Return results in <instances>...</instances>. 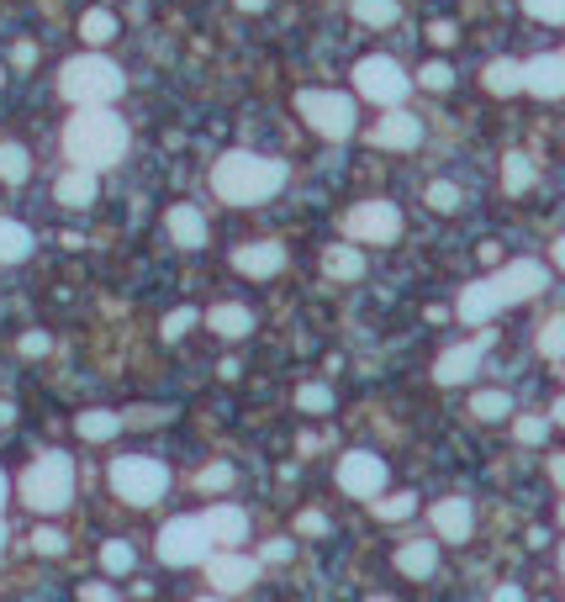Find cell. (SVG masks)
Wrapping results in <instances>:
<instances>
[{
  "label": "cell",
  "mask_w": 565,
  "mask_h": 602,
  "mask_svg": "<svg viewBox=\"0 0 565 602\" xmlns=\"http://www.w3.org/2000/svg\"><path fill=\"white\" fill-rule=\"evenodd\" d=\"M544 285H550V276H544V265H539V259H513V265H502L497 276L465 285L454 312H460V322L481 328V322H491L502 307H518V302H528V296H539Z\"/></svg>",
  "instance_id": "1"
},
{
  "label": "cell",
  "mask_w": 565,
  "mask_h": 602,
  "mask_svg": "<svg viewBox=\"0 0 565 602\" xmlns=\"http://www.w3.org/2000/svg\"><path fill=\"white\" fill-rule=\"evenodd\" d=\"M127 154V121L106 106H75L64 127V159L80 169H112Z\"/></svg>",
  "instance_id": "2"
},
{
  "label": "cell",
  "mask_w": 565,
  "mask_h": 602,
  "mask_svg": "<svg viewBox=\"0 0 565 602\" xmlns=\"http://www.w3.org/2000/svg\"><path fill=\"white\" fill-rule=\"evenodd\" d=\"M281 185H285V164L265 159V154L233 149V154H222V159L211 164V191L228 206H259V201L275 196Z\"/></svg>",
  "instance_id": "3"
},
{
  "label": "cell",
  "mask_w": 565,
  "mask_h": 602,
  "mask_svg": "<svg viewBox=\"0 0 565 602\" xmlns=\"http://www.w3.org/2000/svg\"><path fill=\"white\" fill-rule=\"evenodd\" d=\"M69 497H75V460H69V454L48 449V454H38V460L22 471V502H27L33 513H64Z\"/></svg>",
  "instance_id": "4"
},
{
  "label": "cell",
  "mask_w": 565,
  "mask_h": 602,
  "mask_svg": "<svg viewBox=\"0 0 565 602\" xmlns=\"http://www.w3.org/2000/svg\"><path fill=\"white\" fill-rule=\"evenodd\" d=\"M59 95L69 106H106L121 95V69L101 53H85V59H69L59 69Z\"/></svg>",
  "instance_id": "5"
},
{
  "label": "cell",
  "mask_w": 565,
  "mask_h": 602,
  "mask_svg": "<svg viewBox=\"0 0 565 602\" xmlns=\"http://www.w3.org/2000/svg\"><path fill=\"white\" fill-rule=\"evenodd\" d=\"M106 482H112V491H117L121 502L149 508V502H159L164 491H169V471H164L159 460H149V454H121V460H112Z\"/></svg>",
  "instance_id": "6"
},
{
  "label": "cell",
  "mask_w": 565,
  "mask_h": 602,
  "mask_svg": "<svg viewBox=\"0 0 565 602\" xmlns=\"http://www.w3.org/2000/svg\"><path fill=\"white\" fill-rule=\"evenodd\" d=\"M296 112H301L307 127H312L318 138H328V143H344V138H355V127H360L355 101L338 95V90H301V95H296Z\"/></svg>",
  "instance_id": "7"
},
{
  "label": "cell",
  "mask_w": 565,
  "mask_h": 602,
  "mask_svg": "<svg viewBox=\"0 0 565 602\" xmlns=\"http://www.w3.org/2000/svg\"><path fill=\"white\" fill-rule=\"evenodd\" d=\"M355 85H360L364 101H375V106H402L407 90H412V75H407L397 59H386V53H370L355 64Z\"/></svg>",
  "instance_id": "8"
},
{
  "label": "cell",
  "mask_w": 565,
  "mask_h": 602,
  "mask_svg": "<svg viewBox=\"0 0 565 602\" xmlns=\"http://www.w3.org/2000/svg\"><path fill=\"white\" fill-rule=\"evenodd\" d=\"M159 561L164 565H202L211 555V534H206L202 518H175L159 528Z\"/></svg>",
  "instance_id": "9"
},
{
  "label": "cell",
  "mask_w": 565,
  "mask_h": 602,
  "mask_svg": "<svg viewBox=\"0 0 565 602\" xmlns=\"http://www.w3.org/2000/svg\"><path fill=\"white\" fill-rule=\"evenodd\" d=\"M344 228H349L355 243H397L402 239V212L391 201H360Z\"/></svg>",
  "instance_id": "10"
},
{
  "label": "cell",
  "mask_w": 565,
  "mask_h": 602,
  "mask_svg": "<svg viewBox=\"0 0 565 602\" xmlns=\"http://www.w3.org/2000/svg\"><path fill=\"white\" fill-rule=\"evenodd\" d=\"M338 486H344L349 497H360V502L381 497V491H386V460L370 454V449H349V454L338 460Z\"/></svg>",
  "instance_id": "11"
},
{
  "label": "cell",
  "mask_w": 565,
  "mask_h": 602,
  "mask_svg": "<svg viewBox=\"0 0 565 602\" xmlns=\"http://www.w3.org/2000/svg\"><path fill=\"white\" fill-rule=\"evenodd\" d=\"M206 581H211V592H222V598H233V592H248L254 581H259V561H248V555H206Z\"/></svg>",
  "instance_id": "12"
},
{
  "label": "cell",
  "mask_w": 565,
  "mask_h": 602,
  "mask_svg": "<svg viewBox=\"0 0 565 602\" xmlns=\"http://www.w3.org/2000/svg\"><path fill=\"white\" fill-rule=\"evenodd\" d=\"M524 90L539 95V101H565V53L524 59Z\"/></svg>",
  "instance_id": "13"
},
{
  "label": "cell",
  "mask_w": 565,
  "mask_h": 602,
  "mask_svg": "<svg viewBox=\"0 0 565 602\" xmlns=\"http://www.w3.org/2000/svg\"><path fill=\"white\" fill-rule=\"evenodd\" d=\"M434 534L445 539V545H465L471 534H476V508L465 502V497H445V502H434Z\"/></svg>",
  "instance_id": "14"
},
{
  "label": "cell",
  "mask_w": 565,
  "mask_h": 602,
  "mask_svg": "<svg viewBox=\"0 0 565 602\" xmlns=\"http://www.w3.org/2000/svg\"><path fill=\"white\" fill-rule=\"evenodd\" d=\"M481 355H486V333H481V338H471V344H454V349L439 355L434 381H439V386H460V381H471V375L481 370Z\"/></svg>",
  "instance_id": "15"
},
{
  "label": "cell",
  "mask_w": 565,
  "mask_h": 602,
  "mask_svg": "<svg viewBox=\"0 0 565 602\" xmlns=\"http://www.w3.org/2000/svg\"><path fill=\"white\" fill-rule=\"evenodd\" d=\"M281 265H285L281 243H243V248H233V270L248 276V281H265V276H275Z\"/></svg>",
  "instance_id": "16"
},
{
  "label": "cell",
  "mask_w": 565,
  "mask_h": 602,
  "mask_svg": "<svg viewBox=\"0 0 565 602\" xmlns=\"http://www.w3.org/2000/svg\"><path fill=\"white\" fill-rule=\"evenodd\" d=\"M370 143H375V149H418V143H423V121L412 117V112H391V117L375 121Z\"/></svg>",
  "instance_id": "17"
},
{
  "label": "cell",
  "mask_w": 565,
  "mask_h": 602,
  "mask_svg": "<svg viewBox=\"0 0 565 602\" xmlns=\"http://www.w3.org/2000/svg\"><path fill=\"white\" fill-rule=\"evenodd\" d=\"M169 239L180 243V248H202L206 243V217L191 206V201H180V206H169Z\"/></svg>",
  "instance_id": "18"
},
{
  "label": "cell",
  "mask_w": 565,
  "mask_h": 602,
  "mask_svg": "<svg viewBox=\"0 0 565 602\" xmlns=\"http://www.w3.org/2000/svg\"><path fill=\"white\" fill-rule=\"evenodd\" d=\"M397 571L412 576V581H428V576L439 571V545H434V539H412V545H402V550H397Z\"/></svg>",
  "instance_id": "19"
},
{
  "label": "cell",
  "mask_w": 565,
  "mask_h": 602,
  "mask_svg": "<svg viewBox=\"0 0 565 602\" xmlns=\"http://www.w3.org/2000/svg\"><path fill=\"white\" fill-rule=\"evenodd\" d=\"M206 534H211V545H228V550H233V545H239V539H248V518H243L239 508H228V502H222V508H206Z\"/></svg>",
  "instance_id": "20"
},
{
  "label": "cell",
  "mask_w": 565,
  "mask_h": 602,
  "mask_svg": "<svg viewBox=\"0 0 565 602\" xmlns=\"http://www.w3.org/2000/svg\"><path fill=\"white\" fill-rule=\"evenodd\" d=\"M53 196H59V206H69V212H80V206H90L95 201V169H69L59 185H53Z\"/></svg>",
  "instance_id": "21"
},
{
  "label": "cell",
  "mask_w": 565,
  "mask_h": 602,
  "mask_svg": "<svg viewBox=\"0 0 565 602\" xmlns=\"http://www.w3.org/2000/svg\"><path fill=\"white\" fill-rule=\"evenodd\" d=\"M481 80L491 95H518V90H524V64H518V59H491Z\"/></svg>",
  "instance_id": "22"
},
{
  "label": "cell",
  "mask_w": 565,
  "mask_h": 602,
  "mask_svg": "<svg viewBox=\"0 0 565 602\" xmlns=\"http://www.w3.org/2000/svg\"><path fill=\"white\" fill-rule=\"evenodd\" d=\"M206 328L222 333V338H243V333L254 328V312L239 307V302H228V307H211V312H206Z\"/></svg>",
  "instance_id": "23"
},
{
  "label": "cell",
  "mask_w": 565,
  "mask_h": 602,
  "mask_svg": "<svg viewBox=\"0 0 565 602\" xmlns=\"http://www.w3.org/2000/svg\"><path fill=\"white\" fill-rule=\"evenodd\" d=\"M75 428H80V439L90 444H106L121 434V412H106V407H95V412H80L75 418Z\"/></svg>",
  "instance_id": "24"
},
{
  "label": "cell",
  "mask_w": 565,
  "mask_h": 602,
  "mask_svg": "<svg viewBox=\"0 0 565 602\" xmlns=\"http://www.w3.org/2000/svg\"><path fill=\"white\" fill-rule=\"evenodd\" d=\"M33 254V233L11 217H0V265H22Z\"/></svg>",
  "instance_id": "25"
},
{
  "label": "cell",
  "mask_w": 565,
  "mask_h": 602,
  "mask_svg": "<svg viewBox=\"0 0 565 602\" xmlns=\"http://www.w3.org/2000/svg\"><path fill=\"white\" fill-rule=\"evenodd\" d=\"M323 276H333V281H360V276H364V254H360V248H344V243H338V248H328V254H323Z\"/></svg>",
  "instance_id": "26"
},
{
  "label": "cell",
  "mask_w": 565,
  "mask_h": 602,
  "mask_svg": "<svg viewBox=\"0 0 565 602\" xmlns=\"http://www.w3.org/2000/svg\"><path fill=\"white\" fill-rule=\"evenodd\" d=\"M528 185H534V159H528V154H508V159H502V191H508V196H524Z\"/></svg>",
  "instance_id": "27"
},
{
  "label": "cell",
  "mask_w": 565,
  "mask_h": 602,
  "mask_svg": "<svg viewBox=\"0 0 565 602\" xmlns=\"http://www.w3.org/2000/svg\"><path fill=\"white\" fill-rule=\"evenodd\" d=\"M27 175H33L27 149H22V143H0V180H5V185H22Z\"/></svg>",
  "instance_id": "28"
},
{
  "label": "cell",
  "mask_w": 565,
  "mask_h": 602,
  "mask_svg": "<svg viewBox=\"0 0 565 602\" xmlns=\"http://www.w3.org/2000/svg\"><path fill=\"white\" fill-rule=\"evenodd\" d=\"M471 412H476L481 423H502V418H513V397H508V392H476V397H471Z\"/></svg>",
  "instance_id": "29"
},
{
  "label": "cell",
  "mask_w": 565,
  "mask_h": 602,
  "mask_svg": "<svg viewBox=\"0 0 565 602\" xmlns=\"http://www.w3.org/2000/svg\"><path fill=\"white\" fill-rule=\"evenodd\" d=\"M80 38L95 42V48H101V42H112V38H117V16H112V11H101V5H95V11H85V16H80Z\"/></svg>",
  "instance_id": "30"
},
{
  "label": "cell",
  "mask_w": 565,
  "mask_h": 602,
  "mask_svg": "<svg viewBox=\"0 0 565 602\" xmlns=\"http://www.w3.org/2000/svg\"><path fill=\"white\" fill-rule=\"evenodd\" d=\"M370 508H375V518L402 523V518L418 513V497H412V491H397V497H370Z\"/></svg>",
  "instance_id": "31"
},
{
  "label": "cell",
  "mask_w": 565,
  "mask_h": 602,
  "mask_svg": "<svg viewBox=\"0 0 565 602\" xmlns=\"http://www.w3.org/2000/svg\"><path fill=\"white\" fill-rule=\"evenodd\" d=\"M355 16H360L364 27H391L402 16V5L397 0H355Z\"/></svg>",
  "instance_id": "32"
},
{
  "label": "cell",
  "mask_w": 565,
  "mask_h": 602,
  "mask_svg": "<svg viewBox=\"0 0 565 602\" xmlns=\"http://www.w3.org/2000/svg\"><path fill=\"white\" fill-rule=\"evenodd\" d=\"M539 355H544V360H565V312L539 322Z\"/></svg>",
  "instance_id": "33"
},
{
  "label": "cell",
  "mask_w": 565,
  "mask_h": 602,
  "mask_svg": "<svg viewBox=\"0 0 565 602\" xmlns=\"http://www.w3.org/2000/svg\"><path fill=\"white\" fill-rule=\"evenodd\" d=\"M132 561H138V555H132V545H121V539H112V545L101 550V565H106L112 576H127V571H132Z\"/></svg>",
  "instance_id": "34"
},
{
  "label": "cell",
  "mask_w": 565,
  "mask_h": 602,
  "mask_svg": "<svg viewBox=\"0 0 565 602\" xmlns=\"http://www.w3.org/2000/svg\"><path fill=\"white\" fill-rule=\"evenodd\" d=\"M418 85H423V90H449V85H454V69H449L445 59H434V64L418 69Z\"/></svg>",
  "instance_id": "35"
},
{
  "label": "cell",
  "mask_w": 565,
  "mask_h": 602,
  "mask_svg": "<svg viewBox=\"0 0 565 602\" xmlns=\"http://www.w3.org/2000/svg\"><path fill=\"white\" fill-rule=\"evenodd\" d=\"M296 407H301V412H328V407H333V386H318V381L301 386V392H296Z\"/></svg>",
  "instance_id": "36"
},
{
  "label": "cell",
  "mask_w": 565,
  "mask_h": 602,
  "mask_svg": "<svg viewBox=\"0 0 565 602\" xmlns=\"http://www.w3.org/2000/svg\"><path fill=\"white\" fill-rule=\"evenodd\" d=\"M524 11L534 22H550V27H561L565 22V0H524Z\"/></svg>",
  "instance_id": "37"
},
{
  "label": "cell",
  "mask_w": 565,
  "mask_h": 602,
  "mask_svg": "<svg viewBox=\"0 0 565 602\" xmlns=\"http://www.w3.org/2000/svg\"><path fill=\"white\" fill-rule=\"evenodd\" d=\"M196 328V307H175L169 318H164V338H185Z\"/></svg>",
  "instance_id": "38"
},
{
  "label": "cell",
  "mask_w": 565,
  "mask_h": 602,
  "mask_svg": "<svg viewBox=\"0 0 565 602\" xmlns=\"http://www.w3.org/2000/svg\"><path fill=\"white\" fill-rule=\"evenodd\" d=\"M428 206H434V212H454V206H460V185L434 180V185H428Z\"/></svg>",
  "instance_id": "39"
},
{
  "label": "cell",
  "mask_w": 565,
  "mask_h": 602,
  "mask_svg": "<svg viewBox=\"0 0 565 602\" xmlns=\"http://www.w3.org/2000/svg\"><path fill=\"white\" fill-rule=\"evenodd\" d=\"M513 434H518V444H544L550 418H518V423H513Z\"/></svg>",
  "instance_id": "40"
},
{
  "label": "cell",
  "mask_w": 565,
  "mask_h": 602,
  "mask_svg": "<svg viewBox=\"0 0 565 602\" xmlns=\"http://www.w3.org/2000/svg\"><path fill=\"white\" fill-rule=\"evenodd\" d=\"M33 550H38V555H64L69 539H64L59 528H38V534H33Z\"/></svg>",
  "instance_id": "41"
},
{
  "label": "cell",
  "mask_w": 565,
  "mask_h": 602,
  "mask_svg": "<svg viewBox=\"0 0 565 602\" xmlns=\"http://www.w3.org/2000/svg\"><path fill=\"white\" fill-rule=\"evenodd\" d=\"M196 486L202 491H228L233 486V465H206L202 476H196Z\"/></svg>",
  "instance_id": "42"
},
{
  "label": "cell",
  "mask_w": 565,
  "mask_h": 602,
  "mask_svg": "<svg viewBox=\"0 0 565 602\" xmlns=\"http://www.w3.org/2000/svg\"><path fill=\"white\" fill-rule=\"evenodd\" d=\"M296 534L318 539V534H328V518H323V513H301V518H296Z\"/></svg>",
  "instance_id": "43"
},
{
  "label": "cell",
  "mask_w": 565,
  "mask_h": 602,
  "mask_svg": "<svg viewBox=\"0 0 565 602\" xmlns=\"http://www.w3.org/2000/svg\"><path fill=\"white\" fill-rule=\"evenodd\" d=\"M80 598L85 602H112V598H117V587H106V581H85Z\"/></svg>",
  "instance_id": "44"
},
{
  "label": "cell",
  "mask_w": 565,
  "mask_h": 602,
  "mask_svg": "<svg viewBox=\"0 0 565 602\" xmlns=\"http://www.w3.org/2000/svg\"><path fill=\"white\" fill-rule=\"evenodd\" d=\"M48 349H53L48 333H27V338H22V355H48Z\"/></svg>",
  "instance_id": "45"
},
{
  "label": "cell",
  "mask_w": 565,
  "mask_h": 602,
  "mask_svg": "<svg viewBox=\"0 0 565 602\" xmlns=\"http://www.w3.org/2000/svg\"><path fill=\"white\" fill-rule=\"evenodd\" d=\"M265 561H291V539H270V545H265Z\"/></svg>",
  "instance_id": "46"
},
{
  "label": "cell",
  "mask_w": 565,
  "mask_h": 602,
  "mask_svg": "<svg viewBox=\"0 0 565 602\" xmlns=\"http://www.w3.org/2000/svg\"><path fill=\"white\" fill-rule=\"evenodd\" d=\"M33 59H38V48H33V42H16V53H11V64H16V69H27Z\"/></svg>",
  "instance_id": "47"
},
{
  "label": "cell",
  "mask_w": 565,
  "mask_h": 602,
  "mask_svg": "<svg viewBox=\"0 0 565 602\" xmlns=\"http://www.w3.org/2000/svg\"><path fill=\"white\" fill-rule=\"evenodd\" d=\"M428 38L439 42V48H449V42H454V27H449V22H439V27H434V33H428Z\"/></svg>",
  "instance_id": "48"
},
{
  "label": "cell",
  "mask_w": 565,
  "mask_h": 602,
  "mask_svg": "<svg viewBox=\"0 0 565 602\" xmlns=\"http://www.w3.org/2000/svg\"><path fill=\"white\" fill-rule=\"evenodd\" d=\"M550 259H555V270H561V276H565V233H561V239H555V243H550Z\"/></svg>",
  "instance_id": "49"
},
{
  "label": "cell",
  "mask_w": 565,
  "mask_h": 602,
  "mask_svg": "<svg viewBox=\"0 0 565 602\" xmlns=\"http://www.w3.org/2000/svg\"><path fill=\"white\" fill-rule=\"evenodd\" d=\"M550 476H555V486L565 491V454H555V460H550Z\"/></svg>",
  "instance_id": "50"
},
{
  "label": "cell",
  "mask_w": 565,
  "mask_h": 602,
  "mask_svg": "<svg viewBox=\"0 0 565 602\" xmlns=\"http://www.w3.org/2000/svg\"><path fill=\"white\" fill-rule=\"evenodd\" d=\"M491 598H497V602H518V598H524V587H497Z\"/></svg>",
  "instance_id": "51"
},
{
  "label": "cell",
  "mask_w": 565,
  "mask_h": 602,
  "mask_svg": "<svg viewBox=\"0 0 565 602\" xmlns=\"http://www.w3.org/2000/svg\"><path fill=\"white\" fill-rule=\"evenodd\" d=\"M550 423H561V428H565V397L555 401V407H550Z\"/></svg>",
  "instance_id": "52"
},
{
  "label": "cell",
  "mask_w": 565,
  "mask_h": 602,
  "mask_svg": "<svg viewBox=\"0 0 565 602\" xmlns=\"http://www.w3.org/2000/svg\"><path fill=\"white\" fill-rule=\"evenodd\" d=\"M270 0H239V11H265Z\"/></svg>",
  "instance_id": "53"
},
{
  "label": "cell",
  "mask_w": 565,
  "mask_h": 602,
  "mask_svg": "<svg viewBox=\"0 0 565 602\" xmlns=\"http://www.w3.org/2000/svg\"><path fill=\"white\" fill-rule=\"evenodd\" d=\"M5 497H11V482H5V471H0V508H5Z\"/></svg>",
  "instance_id": "54"
},
{
  "label": "cell",
  "mask_w": 565,
  "mask_h": 602,
  "mask_svg": "<svg viewBox=\"0 0 565 602\" xmlns=\"http://www.w3.org/2000/svg\"><path fill=\"white\" fill-rule=\"evenodd\" d=\"M561 581H565V545H561Z\"/></svg>",
  "instance_id": "55"
},
{
  "label": "cell",
  "mask_w": 565,
  "mask_h": 602,
  "mask_svg": "<svg viewBox=\"0 0 565 602\" xmlns=\"http://www.w3.org/2000/svg\"><path fill=\"white\" fill-rule=\"evenodd\" d=\"M0 550H5V523H0Z\"/></svg>",
  "instance_id": "56"
},
{
  "label": "cell",
  "mask_w": 565,
  "mask_h": 602,
  "mask_svg": "<svg viewBox=\"0 0 565 602\" xmlns=\"http://www.w3.org/2000/svg\"><path fill=\"white\" fill-rule=\"evenodd\" d=\"M561 528H565V497H561Z\"/></svg>",
  "instance_id": "57"
}]
</instances>
